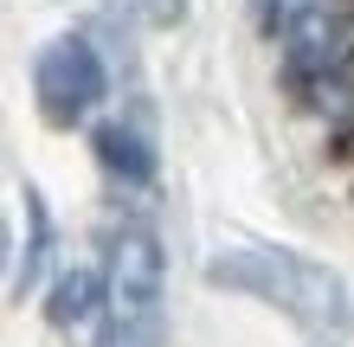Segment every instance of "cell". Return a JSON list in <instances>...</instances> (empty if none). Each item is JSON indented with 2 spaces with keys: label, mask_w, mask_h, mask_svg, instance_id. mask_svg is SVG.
<instances>
[{
  "label": "cell",
  "mask_w": 354,
  "mask_h": 347,
  "mask_svg": "<svg viewBox=\"0 0 354 347\" xmlns=\"http://www.w3.org/2000/svg\"><path fill=\"white\" fill-rule=\"evenodd\" d=\"M309 84H316V110H322L328 122H342V129H354V58L316 71Z\"/></svg>",
  "instance_id": "ba28073f"
},
{
  "label": "cell",
  "mask_w": 354,
  "mask_h": 347,
  "mask_svg": "<svg viewBox=\"0 0 354 347\" xmlns=\"http://www.w3.org/2000/svg\"><path fill=\"white\" fill-rule=\"evenodd\" d=\"M258 13L283 39V58L297 77H316L348 58V19L335 0H258Z\"/></svg>",
  "instance_id": "277c9868"
},
{
  "label": "cell",
  "mask_w": 354,
  "mask_h": 347,
  "mask_svg": "<svg viewBox=\"0 0 354 347\" xmlns=\"http://www.w3.org/2000/svg\"><path fill=\"white\" fill-rule=\"evenodd\" d=\"M116 19H129V26H149V32H168L187 19V0H110Z\"/></svg>",
  "instance_id": "9c48e42d"
},
{
  "label": "cell",
  "mask_w": 354,
  "mask_h": 347,
  "mask_svg": "<svg viewBox=\"0 0 354 347\" xmlns=\"http://www.w3.org/2000/svg\"><path fill=\"white\" fill-rule=\"evenodd\" d=\"M0 251H7V244H0Z\"/></svg>",
  "instance_id": "30bf717a"
},
{
  "label": "cell",
  "mask_w": 354,
  "mask_h": 347,
  "mask_svg": "<svg viewBox=\"0 0 354 347\" xmlns=\"http://www.w3.org/2000/svg\"><path fill=\"white\" fill-rule=\"evenodd\" d=\"M46 257H52V212H46V199L26 187V244H19V270H13L19 296H32V283L46 277Z\"/></svg>",
  "instance_id": "52a82bcc"
},
{
  "label": "cell",
  "mask_w": 354,
  "mask_h": 347,
  "mask_svg": "<svg viewBox=\"0 0 354 347\" xmlns=\"http://www.w3.org/2000/svg\"><path fill=\"white\" fill-rule=\"evenodd\" d=\"M32 90H39V110H46V122H58V129H71V122H84L103 90H110V71H103V58L84 32H58L46 52H39L32 65Z\"/></svg>",
  "instance_id": "3957f363"
},
{
  "label": "cell",
  "mask_w": 354,
  "mask_h": 347,
  "mask_svg": "<svg viewBox=\"0 0 354 347\" xmlns=\"http://www.w3.org/2000/svg\"><path fill=\"white\" fill-rule=\"evenodd\" d=\"M103 296H110V290H103V277H97V270H65V277L52 283L46 315L58 321V328H77V321H91V315L103 309Z\"/></svg>",
  "instance_id": "8992f818"
},
{
  "label": "cell",
  "mask_w": 354,
  "mask_h": 347,
  "mask_svg": "<svg viewBox=\"0 0 354 347\" xmlns=\"http://www.w3.org/2000/svg\"><path fill=\"white\" fill-rule=\"evenodd\" d=\"M161 335H168V315H161V244L149 232H129L116 244L97 347H161Z\"/></svg>",
  "instance_id": "7a4b0ae2"
},
{
  "label": "cell",
  "mask_w": 354,
  "mask_h": 347,
  "mask_svg": "<svg viewBox=\"0 0 354 347\" xmlns=\"http://www.w3.org/2000/svg\"><path fill=\"white\" fill-rule=\"evenodd\" d=\"M97 141V161L110 174H122V180H155V148H149V135L136 129V122H103V129L91 135Z\"/></svg>",
  "instance_id": "5b68a950"
},
{
  "label": "cell",
  "mask_w": 354,
  "mask_h": 347,
  "mask_svg": "<svg viewBox=\"0 0 354 347\" xmlns=\"http://www.w3.org/2000/svg\"><path fill=\"white\" fill-rule=\"evenodd\" d=\"M206 277L219 290H245L283 309L290 321H303L316 341H342L354 328V309H348V283L328 270V264L303 257V251H283V244H232L206 264Z\"/></svg>",
  "instance_id": "6da1fadb"
}]
</instances>
